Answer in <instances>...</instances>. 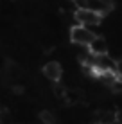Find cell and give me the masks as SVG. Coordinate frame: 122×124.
<instances>
[{"instance_id":"obj_1","label":"cell","mask_w":122,"mask_h":124,"mask_svg":"<svg viewBox=\"0 0 122 124\" xmlns=\"http://www.w3.org/2000/svg\"><path fill=\"white\" fill-rule=\"evenodd\" d=\"M93 38H95V32L88 27H83L77 23L70 27V41L77 47H88Z\"/></svg>"},{"instance_id":"obj_2","label":"cell","mask_w":122,"mask_h":124,"mask_svg":"<svg viewBox=\"0 0 122 124\" xmlns=\"http://www.w3.org/2000/svg\"><path fill=\"white\" fill-rule=\"evenodd\" d=\"M74 22L77 25H83V27H97L100 25L102 22V16L97 15V13H92L88 9H83V7H79L77 11L74 13Z\"/></svg>"},{"instance_id":"obj_3","label":"cell","mask_w":122,"mask_h":124,"mask_svg":"<svg viewBox=\"0 0 122 124\" xmlns=\"http://www.w3.org/2000/svg\"><path fill=\"white\" fill-rule=\"evenodd\" d=\"M41 74H43V78L50 81V83H59L61 81V76H63V67L59 61H47L41 68Z\"/></svg>"},{"instance_id":"obj_4","label":"cell","mask_w":122,"mask_h":124,"mask_svg":"<svg viewBox=\"0 0 122 124\" xmlns=\"http://www.w3.org/2000/svg\"><path fill=\"white\" fill-rule=\"evenodd\" d=\"M88 52L93 56H102V54H110V43L104 36L95 34V38L92 40V43L88 45Z\"/></svg>"},{"instance_id":"obj_5","label":"cell","mask_w":122,"mask_h":124,"mask_svg":"<svg viewBox=\"0 0 122 124\" xmlns=\"http://www.w3.org/2000/svg\"><path fill=\"white\" fill-rule=\"evenodd\" d=\"M93 119H95L93 124H115L119 122V113H117V110L111 108H100L95 112Z\"/></svg>"},{"instance_id":"obj_6","label":"cell","mask_w":122,"mask_h":124,"mask_svg":"<svg viewBox=\"0 0 122 124\" xmlns=\"http://www.w3.org/2000/svg\"><path fill=\"white\" fill-rule=\"evenodd\" d=\"M22 74H23V70L16 61H6V65H4V76H6V79L18 81L22 78Z\"/></svg>"},{"instance_id":"obj_7","label":"cell","mask_w":122,"mask_h":124,"mask_svg":"<svg viewBox=\"0 0 122 124\" xmlns=\"http://www.w3.org/2000/svg\"><path fill=\"white\" fill-rule=\"evenodd\" d=\"M38 119H40V122H41V124H56V122H57L56 113H54L50 108L41 110V112H40V115H38Z\"/></svg>"}]
</instances>
